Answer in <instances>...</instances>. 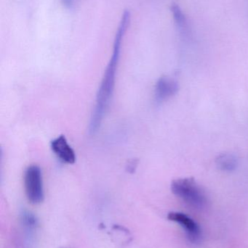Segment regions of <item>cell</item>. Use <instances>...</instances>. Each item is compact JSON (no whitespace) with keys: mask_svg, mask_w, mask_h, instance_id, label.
I'll return each instance as SVG.
<instances>
[{"mask_svg":"<svg viewBox=\"0 0 248 248\" xmlns=\"http://www.w3.org/2000/svg\"><path fill=\"white\" fill-rule=\"evenodd\" d=\"M179 88V83L176 80L170 77H161L155 86L156 100L158 102L167 100L178 93Z\"/></svg>","mask_w":248,"mask_h":248,"instance_id":"6","label":"cell"},{"mask_svg":"<svg viewBox=\"0 0 248 248\" xmlns=\"http://www.w3.org/2000/svg\"><path fill=\"white\" fill-rule=\"evenodd\" d=\"M169 221L179 224L185 230L190 243L198 244L202 238V230L199 224L186 214L181 212H170L167 215Z\"/></svg>","mask_w":248,"mask_h":248,"instance_id":"4","label":"cell"},{"mask_svg":"<svg viewBox=\"0 0 248 248\" xmlns=\"http://www.w3.org/2000/svg\"><path fill=\"white\" fill-rule=\"evenodd\" d=\"M24 187L26 197L32 203L38 204L44 200L43 182L41 169L36 165L25 170Z\"/></svg>","mask_w":248,"mask_h":248,"instance_id":"3","label":"cell"},{"mask_svg":"<svg viewBox=\"0 0 248 248\" xmlns=\"http://www.w3.org/2000/svg\"><path fill=\"white\" fill-rule=\"evenodd\" d=\"M171 191L176 196L193 208L201 209L206 205L205 192L193 178H182L173 181Z\"/></svg>","mask_w":248,"mask_h":248,"instance_id":"2","label":"cell"},{"mask_svg":"<svg viewBox=\"0 0 248 248\" xmlns=\"http://www.w3.org/2000/svg\"><path fill=\"white\" fill-rule=\"evenodd\" d=\"M50 147L52 152L61 161L68 164H74L75 163V153L68 144L65 136L61 135L54 139L51 141Z\"/></svg>","mask_w":248,"mask_h":248,"instance_id":"5","label":"cell"},{"mask_svg":"<svg viewBox=\"0 0 248 248\" xmlns=\"http://www.w3.org/2000/svg\"><path fill=\"white\" fill-rule=\"evenodd\" d=\"M63 3L66 7L71 8L73 5H74V0H62Z\"/></svg>","mask_w":248,"mask_h":248,"instance_id":"9","label":"cell"},{"mask_svg":"<svg viewBox=\"0 0 248 248\" xmlns=\"http://www.w3.org/2000/svg\"><path fill=\"white\" fill-rule=\"evenodd\" d=\"M131 18V15L129 10L124 12L115 34L112 57L106 66L103 79L98 92L96 106L89 126L90 134H95L98 131V128L100 127L103 116L110 104L115 89L116 71L120 58L121 47L125 33L129 28Z\"/></svg>","mask_w":248,"mask_h":248,"instance_id":"1","label":"cell"},{"mask_svg":"<svg viewBox=\"0 0 248 248\" xmlns=\"http://www.w3.org/2000/svg\"><path fill=\"white\" fill-rule=\"evenodd\" d=\"M170 10L173 14V20L179 31L184 36L189 35L190 28H189V22L184 13L182 11V8L177 4L173 3L170 7Z\"/></svg>","mask_w":248,"mask_h":248,"instance_id":"7","label":"cell"},{"mask_svg":"<svg viewBox=\"0 0 248 248\" xmlns=\"http://www.w3.org/2000/svg\"><path fill=\"white\" fill-rule=\"evenodd\" d=\"M215 163L220 170L231 172L237 169L238 166V160L234 155L230 153H222L217 156Z\"/></svg>","mask_w":248,"mask_h":248,"instance_id":"8","label":"cell"}]
</instances>
